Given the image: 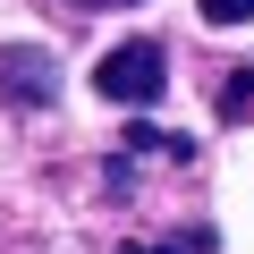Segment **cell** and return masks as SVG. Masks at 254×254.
<instances>
[{"label":"cell","mask_w":254,"mask_h":254,"mask_svg":"<svg viewBox=\"0 0 254 254\" xmlns=\"http://www.w3.org/2000/svg\"><path fill=\"white\" fill-rule=\"evenodd\" d=\"M93 85H102L110 102H127V110H144V102H161V85H170V51H161L153 34H136V43H119V51H102Z\"/></svg>","instance_id":"cell-1"},{"label":"cell","mask_w":254,"mask_h":254,"mask_svg":"<svg viewBox=\"0 0 254 254\" xmlns=\"http://www.w3.org/2000/svg\"><path fill=\"white\" fill-rule=\"evenodd\" d=\"M0 93H9V102H26V110H43V102H60V68H51V51H34V43H17L9 60H0Z\"/></svg>","instance_id":"cell-2"},{"label":"cell","mask_w":254,"mask_h":254,"mask_svg":"<svg viewBox=\"0 0 254 254\" xmlns=\"http://www.w3.org/2000/svg\"><path fill=\"white\" fill-rule=\"evenodd\" d=\"M220 119H254V60H246V68L220 85Z\"/></svg>","instance_id":"cell-3"},{"label":"cell","mask_w":254,"mask_h":254,"mask_svg":"<svg viewBox=\"0 0 254 254\" xmlns=\"http://www.w3.org/2000/svg\"><path fill=\"white\" fill-rule=\"evenodd\" d=\"M195 9H203L212 26H246V17H254V0H195Z\"/></svg>","instance_id":"cell-4"},{"label":"cell","mask_w":254,"mask_h":254,"mask_svg":"<svg viewBox=\"0 0 254 254\" xmlns=\"http://www.w3.org/2000/svg\"><path fill=\"white\" fill-rule=\"evenodd\" d=\"M203 246H212V237H203V229H187L178 246H119V254H203Z\"/></svg>","instance_id":"cell-5"},{"label":"cell","mask_w":254,"mask_h":254,"mask_svg":"<svg viewBox=\"0 0 254 254\" xmlns=\"http://www.w3.org/2000/svg\"><path fill=\"white\" fill-rule=\"evenodd\" d=\"M76 9H136V0H76Z\"/></svg>","instance_id":"cell-6"}]
</instances>
